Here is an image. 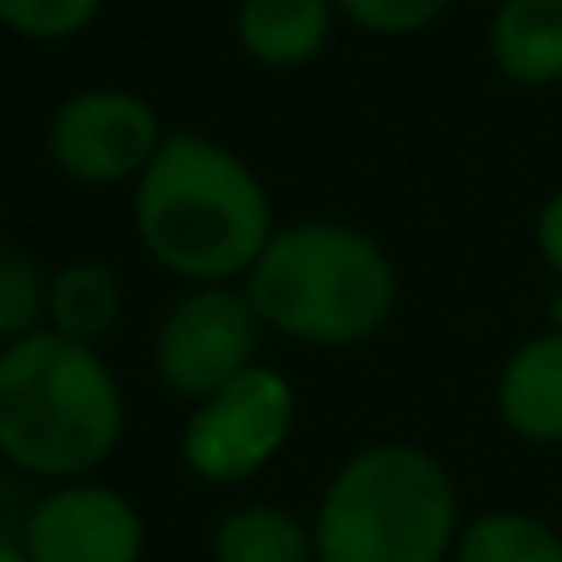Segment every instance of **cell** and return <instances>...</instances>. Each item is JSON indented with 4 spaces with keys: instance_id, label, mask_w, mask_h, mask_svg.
I'll return each mask as SVG.
<instances>
[{
    "instance_id": "cell-1",
    "label": "cell",
    "mask_w": 562,
    "mask_h": 562,
    "mask_svg": "<svg viewBox=\"0 0 562 562\" xmlns=\"http://www.w3.org/2000/svg\"><path fill=\"white\" fill-rule=\"evenodd\" d=\"M279 224L274 190L255 159L204 130H170L149 170L130 184L139 255L180 289L245 284Z\"/></svg>"
},
{
    "instance_id": "cell-2",
    "label": "cell",
    "mask_w": 562,
    "mask_h": 562,
    "mask_svg": "<svg viewBox=\"0 0 562 562\" xmlns=\"http://www.w3.org/2000/svg\"><path fill=\"white\" fill-rule=\"evenodd\" d=\"M269 339L349 353L373 344L404 304V269L373 229L334 214L284 220L239 284Z\"/></svg>"
},
{
    "instance_id": "cell-3",
    "label": "cell",
    "mask_w": 562,
    "mask_h": 562,
    "mask_svg": "<svg viewBox=\"0 0 562 562\" xmlns=\"http://www.w3.org/2000/svg\"><path fill=\"white\" fill-rule=\"evenodd\" d=\"M130 393L105 349L55 329L0 349V468L50 488L100 477L125 448Z\"/></svg>"
},
{
    "instance_id": "cell-4",
    "label": "cell",
    "mask_w": 562,
    "mask_h": 562,
    "mask_svg": "<svg viewBox=\"0 0 562 562\" xmlns=\"http://www.w3.org/2000/svg\"><path fill=\"white\" fill-rule=\"evenodd\" d=\"M468 522L453 468L418 438H369L324 477L314 562H448Z\"/></svg>"
},
{
    "instance_id": "cell-5",
    "label": "cell",
    "mask_w": 562,
    "mask_h": 562,
    "mask_svg": "<svg viewBox=\"0 0 562 562\" xmlns=\"http://www.w3.org/2000/svg\"><path fill=\"white\" fill-rule=\"evenodd\" d=\"M299 434V383L279 363H255L210 398L184 408L175 453L180 468L200 488H249L279 458L289 453Z\"/></svg>"
},
{
    "instance_id": "cell-6",
    "label": "cell",
    "mask_w": 562,
    "mask_h": 562,
    "mask_svg": "<svg viewBox=\"0 0 562 562\" xmlns=\"http://www.w3.org/2000/svg\"><path fill=\"white\" fill-rule=\"evenodd\" d=\"M170 125L149 95L130 86H80L60 95L45 115V165L80 190H130L159 155Z\"/></svg>"
},
{
    "instance_id": "cell-7",
    "label": "cell",
    "mask_w": 562,
    "mask_h": 562,
    "mask_svg": "<svg viewBox=\"0 0 562 562\" xmlns=\"http://www.w3.org/2000/svg\"><path fill=\"white\" fill-rule=\"evenodd\" d=\"M265 324L239 284L180 289L149 334V373L180 408L265 363Z\"/></svg>"
},
{
    "instance_id": "cell-8",
    "label": "cell",
    "mask_w": 562,
    "mask_h": 562,
    "mask_svg": "<svg viewBox=\"0 0 562 562\" xmlns=\"http://www.w3.org/2000/svg\"><path fill=\"white\" fill-rule=\"evenodd\" d=\"M21 548L31 562H145L149 518L110 477H75L31 493L21 518Z\"/></svg>"
},
{
    "instance_id": "cell-9",
    "label": "cell",
    "mask_w": 562,
    "mask_h": 562,
    "mask_svg": "<svg viewBox=\"0 0 562 562\" xmlns=\"http://www.w3.org/2000/svg\"><path fill=\"white\" fill-rule=\"evenodd\" d=\"M493 418L522 448H562V329L542 324L503 353L493 373Z\"/></svg>"
},
{
    "instance_id": "cell-10",
    "label": "cell",
    "mask_w": 562,
    "mask_h": 562,
    "mask_svg": "<svg viewBox=\"0 0 562 562\" xmlns=\"http://www.w3.org/2000/svg\"><path fill=\"white\" fill-rule=\"evenodd\" d=\"M344 15L334 0H234L229 35L255 70L294 75L324 60Z\"/></svg>"
},
{
    "instance_id": "cell-11",
    "label": "cell",
    "mask_w": 562,
    "mask_h": 562,
    "mask_svg": "<svg viewBox=\"0 0 562 562\" xmlns=\"http://www.w3.org/2000/svg\"><path fill=\"white\" fill-rule=\"evenodd\" d=\"M488 65L513 90L562 86V0H498L488 15Z\"/></svg>"
},
{
    "instance_id": "cell-12",
    "label": "cell",
    "mask_w": 562,
    "mask_h": 562,
    "mask_svg": "<svg viewBox=\"0 0 562 562\" xmlns=\"http://www.w3.org/2000/svg\"><path fill=\"white\" fill-rule=\"evenodd\" d=\"M125 279L100 255H75L55 265L45 279V329L65 334L75 344L105 349V339L125 324Z\"/></svg>"
},
{
    "instance_id": "cell-13",
    "label": "cell",
    "mask_w": 562,
    "mask_h": 562,
    "mask_svg": "<svg viewBox=\"0 0 562 562\" xmlns=\"http://www.w3.org/2000/svg\"><path fill=\"white\" fill-rule=\"evenodd\" d=\"M210 562H314L308 513L274 498H239L214 518Z\"/></svg>"
},
{
    "instance_id": "cell-14",
    "label": "cell",
    "mask_w": 562,
    "mask_h": 562,
    "mask_svg": "<svg viewBox=\"0 0 562 562\" xmlns=\"http://www.w3.org/2000/svg\"><path fill=\"white\" fill-rule=\"evenodd\" d=\"M448 562H562V528L538 508L488 503L468 513Z\"/></svg>"
},
{
    "instance_id": "cell-15",
    "label": "cell",
    "mask_w": 562,
    "mask_h": 562,
    "mask_svg": "<svg viewBox=\"0 0 562 562\" xmlns=\"http://www.w3.org/2000/svg\"><path fill=\"white\" fill-rule=\"evenodd\" d=\"M110 0H0V31L25 45H70L100 25Z\"/></svg>"
},
{
    "instance_id": "cell-16",
    "label": "cell",
    "mask_w": 562,
    "mask_h": 562,
    "mask_svg": "<svg viewBox=\"0 0 562 562\" xmlns=\"http://www.w3.org/2000/svg\"><path fill=\"white\" fill-rule=\"evenodd\" d=\"M45 279L50 269L0 239V349L45 329Z\"/></svg>"
},
{
    "instance_id": "cell-17",
    "label": "cell",
    "mask_w": 562,
    "mask_h": 562,
    "mask_svg": "<svg viewBox=\"0 0 562 562\" xmlns=\"http://www.w3.org/2000/svg\"><path fill=\"white\" fill-rule=\"evenodd\" d=\"M344 25H353L369 41H414L428 35L458 0H334Z\"/></svg>"
},
{
    "instance_id": "cell-18",
    "label": "cell",
    "mask_w": 562,
    "mask_h": 562,
    "mask_svg": "<svg viewBox=\"0 0 562 562\" xmlns=\"http://www.w3.org/2000/svg\"><path fill=\"white\" fill-rule=\"evenodd\" d=\"M532 255L548 269L552 284H562V184L552 194H542L538 214H532Z\"/></svg>"
},
{
    "instance_id": "cell-19",
    "label": "cell",
    "mask_w": 562,
    "mask_h": 562,
    "mask_svg": "<svg viewBox=\"0 0 562 562\" xmlns=\"http://www.w3.org/2000/svg\"><path fill=\"white\" fill-rule=\"evenodd\" d=\"M548 329H562V284H552V294H548Z\"/></svg>"
},
{
    "instance_id": "cell-20",
    "label": "cell",
    "mask_w": 562,
    "mask_h": 562,
    "mask_svg": "<svg viewBox=\"0 0 562 562\" xmlns=\"http://www.w3.org/2000/svg\"><path fill=\"white\" fill-rule=\"evenodd\" d=\"M0 562H31L21 548V538H0Z\"/></svg>"
},
{
    "instance_id": "cell-21",
    "label": "cell",
    "mask_w": 562,
    "mask_h": 562,
    "mask_svg": "<svg viewBox=\"0 0 562 562\" xmlns=\"http://www.w3.org/2000/svg\"><path fill=\"white\" fill-rule=\"evenodd\" d=\"M5 214H11V204H5V190H0V239H5Z\"/></svg>"
}]
</instances>
